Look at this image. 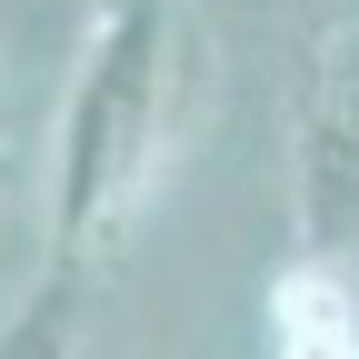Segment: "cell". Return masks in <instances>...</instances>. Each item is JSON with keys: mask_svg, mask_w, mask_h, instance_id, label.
<instances>
[{"mask_svg": "<svg viewBox=\"0 0 359 359\" xmlns=\"http://www.w3.org/2000/svg\"><path fill=\"white\" fill-rule=\"evenodd\" d=\"M160 100H170V0H110L50 140V240L70 259H90L130 219L160 150Z\"/></svg>", "mask_w": 359, "mask_h": 359, "instance_id": "1", "label": "cell"}, {"mask_svg": "<svg viewBox=\"0 0 359 359\" xmlns=\"http://www.w3.org/2000/svg\"><path fill=\"white\" fill-rule=\"evenodd\" d=\"M290 219L309 259L359 250V0H330L290 130Z\"/></svg>", "mask_w": 359, "mask_h": 359, "instance_id": "2", "label": "cell"}, {"mask_svg": "<svg viewBox=\"0 0 359 359\" xmlns=\"http://www.w3.org/2000/svg\"><path fill=\"white\" fill-rule=\"evenodd\" d=\"M269 349L280 359H359V299L339 290L330 259H299L269 290Z\"/></svg>", "mask_w": 359, "mask_h": 359, "instance_id": "3", "label": "cell"}, {"mask_svg": "<svg viewBox=\"0 0 359 359\" xmlns=\"http://www.w3.org/2000/svg\"><path fill=\"white\" fill-rule=\"evenodd\" d=\"M80 339H90V259H50L30 280V299L0 320V359H80Z\"/></svg>", "mask_w": 359, "mask_h": 359, "instance_id": "4", "label": "cell"}]
</instances>
